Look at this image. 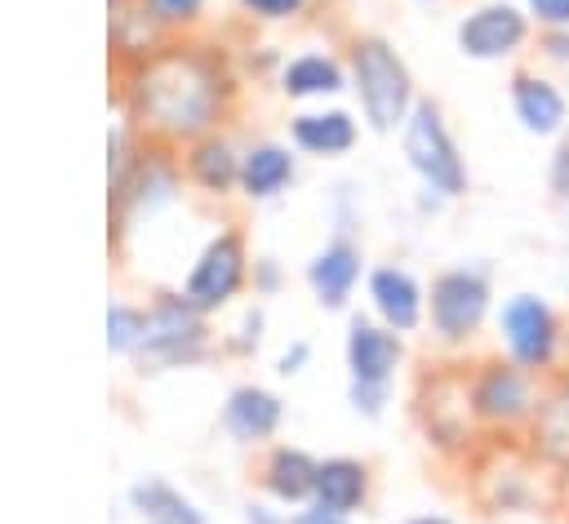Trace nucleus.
<instances>
[{
	"instance_id": "nucleus-35",
	"label": "nucleus",
	"mask_w": 569,
	"mask_h": 524,
	"mask_svg": "<svg viewBox=\"0 0 569 524\" xmlns=\"http://www.w3.org/2000/svg\"><path fill=\"white\" fill-rule=\"evenodd\" d=\"M293 524H351V515H333V511H320V506H302L293 515Z\"/></svg>"
},
{
	"instance_id": "nucleus-26",
	"label": "nucleus",
	"mask_w": 569,
	"mask_h": 524,
	"mask_svg": "<svg viewBox=\"0 0 569 524\" xmlns=\"http://www.w3.org/2000/svg\"><path fill=\"white\" fill-rule=\"evenodd\" d=\"M547 191H551V200L569 204V129L551 142V155H547Z\"/></svg>"
},
{
	"instance_id": "nucleus-23",
	"label": "nucleus",
	"mask_w": 569,
	"mask_h": 524,
	"mask_svg": "<svg viewBox=\"0 0 569 524\" xmlns=\"http://www.w3.org/2000/svg\"><path fill=\"white\" fill-rule=\"evenodd\" d=\"M178 191V173L169 160L151 155V160H138L133 173L124 178V187L116 191L120 204H129V213H151L156 204H169Z\"/></svg>"
},
{
	"instance_id": "nucleus-37",
	"label": "nucleus",
	"mask_w": 569,
	"mask_h": 524,
	"mask_svg": "<svg viewBox=\"0 0 569 524\" xmlns=\"http://www.w3.org/2000/svg\"><path fill=\"white\" fill-rule=\"evenodd\" d=\"M405 524H458L453 515H440V511H427V515H413V520H405Z\"/></svg>"
},
{
	"instance_id": "nucleus-27",
	"label": "nucleus",
	"mask_w": 569,
	"mask_h": 524,
	"mask_svg": "<svg viewBox=\"0 0 569 524\" xmlns=\"http://www.w3.org/2000/svg\"><path fill=\"white\" fill-rule=\"evenodd\" d=\"M533 49H538V62L551 67V71H569V27H547L533 36Z\"/></svg>"
},
{
	"instance_id": "nucleus-1",
	"label": "nucleus",
	"mask_w": 569,
	"mask_h": 524,
	"mask_svg": "<svg viewBox=\"0 0 569 524\" xmlns=\"http://www.w3.org/2000/svg\"><path fill=\"white\" fill-rule=\"evenodd\" d=\"M222 67L200 49H164L133 80V111L147 129L164 138H204L227 102Z\"/></svg>"
},
{
	"instance_id": "nucleus-16",
	"label": "nucleus",
	"mask_w": 569,
	"mask_h": 524,
	"mask_svg": "<svg viewBox=\"0 0 569 524\" xmlns=\"http://www.w3.org/2000/svg\"><path fill=\"white\" fill-rule=\"evenodd\" d=\"M218 422L236 444H267L284 422V400L258 382H240L227 391Z\"/></svg>"
},
{
	"instance_id": "nucleus-4",
	"label": "nucleus",
	"mask_w": 569,
	"mask_h": 524,
	"mask_svg": "<svg viewBox=\"0 0 569 524\" xmlns=\"http://www.w3.org/2000/svg\"><path fill=\"white\" fill-rule=\"evenodd\" d=\"M347 75L365 124L373 133H400L409 111L418 107V84L396 44L387 36H356L347 49Z\"/></svg>"
},
{
	"instance_id": "nucleus-10",
	"label": "nucleus",
	"mask_w": 569,
	"mask_h": 524,
	"mask_svg": "<svg viewBox=\"0 0 569 524\" xmlns=\"http://www.w3.org/2000/svg\"><path fill=\"white\" fill-rule=\"evenodd\" d=\"M556 471L542 466L520 440L502 444L489 453V462L480 466V502L493 515H520V511H538L542 506V480H551Z\"/></svg>"
},
{
	"instance_id": "nucleus-34",
	"label": "nucleus",
	"mask_w": 569,
	"mask_h": 524,
	"mask_svg": "<svg viewBox=\"0 0 569 524\" xmlns=\"http://www.w3.org/2000/svg\"><path fill=\"white\" fill-rule=\"evenodd\" d=\"M244 524H293L284 511H276V506H267V502H249L244 506Z\"/></svg>"
},
{
	"instance_id": "nucleus-5",
	"label": "nucleus",
	"mask_w": 569,
	"mask_h": 524,
	"mask_svg": "<svg viewBox=\"0 0 569 524\" xmlns=\"http://www.w3.org/2000/svg\"><path fill=\"white\" fill-rule=\"evenodd\" d=\"M542 377L511 364L507 355H485L467 369V404L476 417V431L498 444H525L529 422L538 413Z\"/></svg>"
},
{
	"instance_id": "nucleus-38",
	"label": "nucleus",
	"mask_w": 569,
	"mask_h": 524,
	"mask_svg": "<svg viewBox=\"0 0 569 524\" xmlns=\"http://www.w3.org/2000/svg\"><path fill=\"white\" fill-rule=\"evenodd\" d=\"M418 4H440V0H418Z\"/></svg>"
},
{
	"instance_id": "nucleus-28",
	"label": "nucleus",
	"mask_w": 569,
	"mask_h": 524,
	"mask_svg": "<svg viewBox=\"0 0 569 524\" xmlns=\"http://www.w3.org/2000/svg\"><path fill=\"white\" fill-rule=\"evenodd\" d=\"M240 9L249 18H262V22H289L307 9V0H240Z\"/></svg>"
},
{
	"instance_id": "nucleus-2",
	"label": "nucleus",
	"mask_w": 569,
	"mask_h": 524,
	"mask_svg": "<svg viewBox=\"0 0 569 524\" xmlns=\"http://www.w3.org/2000/svg\"><path fill=\"white\" fill-rule=\"evenodd\" d=\"M498 311V275L493 262H449L427 284V329L445 351H467Z\"/></svg>"
},
{
	"instance_id": "nucleus-6",
	"label": "nucleus",
	"mask_w": 569,
	"mask_h": 524,
	"mask_svg": "<svg viewBox=\"0 0 569 524\" xmlns=\"http://www.w3.org/2000/svg\"><path fill=\"white\" fill-rule=\"evenodd\" d=\"M342 360H347V404L369 422L382 417L391 404L396 373L405 364V333L378 324L373 315H351L342 337Z\"/></svg>"
},
{
	"instance_id": "nucleus-18",
	"label": "nucleus",
	"mask_w": 569,
	"mask_h": 524,
	"mask_svg": "<svg viewBox=\"0 0 569 524\" xmlns=\"http://www.w3.org/2000/svg\"><path fill=\"white\" fill-rule=\"evenodd\" d=\"M316 471H320V457H311L298 444H276L258 466V484L276 506H311Z\"/></svg>"
},
{
	"instance_id": "nucleus-25",
	"label": "nucleus",
	"mask_w": 569,
	"mask_h": 524,
	"mask_svg": "<svg viewBox=\"0 0 569 524\" xmlns=\"http://www.w3.org/2000/svg\"><path fill=\"white\" fill-rule=\"evenodd\" d=\"M138 337H142V311L116 302V306L107 311V346H111V351H133Z\"/></svg>"
},
{
	"instance_id": "nucleus-21",
	"label": "nucleus",
	"mask_w": 569,
	"mask_h": 524,
	"mask_svg": "<svg viewBox=\"0 0 569 524\" xmlns=\"http://www.w3.org/2000/svg\"><path fill=\"white\" fill-rule=\"evenodd\" d=\"M369 488H373V475L360 457H325L316 471L311 506L333 511V515H356V511H365Z\"/></svg>"
},
{
	"instance_id": "nucleus-29",
	"label": "nucleus",
	"mask_w": 569,
	"mask_h": 524,
	"mask_svg": "<svg viewBox=\"0 0 569 524\" xmlns=\"http://www.w3.org/2000/svg\"><path fill=\"white\" fill-rule=\"evenodd\" d=\"M520 4H525V13L533 18L538 31H547V27H569V0H520Z\"/></svg>"
},
{
	"instance_id": "nucleus-36",
	"label": "nucleus",
	"mask_w": 569,
	"mask_h": 524,
	"mask_svg": "<svg viewBox=\"0 0 569 524\" xmlns=\"http://www.w3.org/2000/svg\"><path fill=\"white\" fill-rule=\"evenodd\" d=\"M445 204H449V200H445V195H436V191H427V187H422V191H418V213H440V209H445Z\"/></svg>"
},
{
	"instance_id": "nucleus-33",
	"label": "nucleus",
	"mask_w": 569,
	"mask_h": 524,
	"mask_svg": "<svg viewBox=\"0 0 569 524\" xmlns=\"http://www.w3.org/2000/svg\"><path fill=\"white\" fill-rule=\"evenodd\" d=\"M280 284H284V275H280V262H276V258H258V262H253V289H258L262 298H271Z\"/></svg>"
},
{
	"instance_id": "nucleus-15",
	"label": "nucleus",
	"mask_w": 569,
	"mask_h": 524,
	"mask_svg": "<svg viewBox=\"0 0 569 524\" xmlns=\"http://www.w3.org/2000/svg\"><path fill=\"white\" fill-rule=\"evenodd\" d=\"M525 449H529L542 466H551L556 475H569V369L542 382L538 413H533V422H529Z\"/></svg>"
},
{
	"instance_id": "nucleus-22",
	"label": "nucleus",
	"mask_w": 569,
	"mask_h": 524,
	"mask_svg": "<svg viewBox=\"0 0 569 524\" xmlns=\"http://www.w3.org/2000/svg\"><path fill=\"white\" fill-rule=\"evenodd\" d=\"M187 178L209 191V195H227V191H240V151L218 138V133H204L191 142L187 151Z\"/></svg>"
},
{
	"instance_id": "nucleus-13",
	"label": "nucleus",
	"mask_w": 569,
	"mask_h": 524,
	"mask_svg": "<svg viewBox=\"0 0 569 524\" xmlns=\"http://www.w3.org/2000/svg\"><path fill=\"white\" fill-rule=\"evenodd\" d=\"M365 298H369V315L396 333H418L427 324V284L400 262L369 266Z\"/></svg>"
},
{
	"instance_id": "nucleus-20",
	"label": "nucleus",
	"mask_w": 569,
	"mask_h": 524,
	"mask_svg": "<svg viewBox=\"0 0 569 524\" xmlns=\"http://www.w3.org/2000/svg\"><path fill=\"white\" fill-rule=\"evenodd\" d=\"M298 155L284 142H253L240 151V195L244 200H276L293 187Z\"/></svg>"
},
{
	"instance_id": "nucleus-11",
	"label": "nucleus",
	"mask_w": 569,
	"mask_h": 524,
	"mask_svg": "<svg viewBox=\"0 0 569 524\" xmlns=\"http://www.w3.org/2000/svg\"><path fill=\"white\" fill-rule=\"evenodd\" d=\"M249 284V253H244V240L240 231H218L200 258L191 262L187 271V284H182V298L196 306V311H218L227 306L240 289Z\"/></svg>"
},
{
	"instance_id": "nucleus-30",
	"label": "nucleus",
	"mask_w": 569,
	"mask_h": 524,
	"mask_svg": "<svg viewBox=\"0 0 569 524\" xmlns=\"http://www.w3.org/2000/svg\"><path fill=\"white\" fill-rule=\"evenodd\" d=\"M142 4L151 9L156 22H191L204 9V0H142Z\"/></svg>"
},
{
	"instance_id": "nucleus-7",
	"label": "nucleus",
	"mask_w": 569,
	"mask_h": 524,
	"mask_svg": "<svg viewBox=\"0 0 569 524\" xmlns=\"http://www.w3.org/2000/svg\"><path fill=\"white\" fill-rule=\"evenodd\" d=\"M400 155L405 164L413 169V178L445 195L449 204L462 200L471 191V169H467V155L449 129V115L436 98H418V107L409 111L405 129H400Z\"/></svg>"
},
{
	"instance_id": "nucleus-3",
	"label": "nucleus",
	"mask_w": 569,
	"mask_h": 524,
	"mask_svg": "<svg viewBox=\"0 0 569 524\" xmlns=\"http://www.w3.org/2000/svg\"><path fill=\"white\" fill-rule=\"evenodd\" d=\"M493 337H498V355H507L511 364L529 369L542 382L569 369V320L551 298L533 289H516L498 302Z\"/></svg>"
},
{
	"instance_id": "nucleus-19",
	"label": "nucleus",
	"mask_w": 569,
	"mask_h": 524,
	"mask_svg": "<svg viewBox=\"0 0 569 524\" xmlns=\"http://www.w3.org/2000/svg\"><path fill=\"white\" fill-rule=\"evenodd\" d=\"M347 89H351L347 62H338L333 53L307 49V53H293L280 67V93L293 98V102H325V98H338Z\"/></svg>"
},
{
	"instance_id": "nucleus-12",
	"label": "nucleus",
	"mask_w": 569,
	"mask_h": 524,
	"mask_svg": "<svg viewBox=\"0 0 569 524\" xmlns=\"http://www.w3.org/2000/svg\"><path fill=\"white\" fill-rule=\"evenodd\" d=\"M507 107H511V120L520 124V133H529L538 142H556L569 129V93L542 67H529V62L511 67Z\"/></svg>"
},
{
	"instance_id": "nucleus-17",
	"label": "nucleus",
	"mask_w": 569,
	"mask_h": 524,
	"mask_svg": "<svg viewBox=\"0 0 569 524\" xmlns=\"http://www.w3.org/2000/svg\"><path fill=\"white\" fill-rule=\"evenodd\" d=\"M360 142V120L347 107H307L289 115V147L302 155L338 160Z\"/></svg>"
},
{
	"instance_id": "nucleus-31",
	"label": "nucleus",
	"mask_w": 569,
	"mask_h": 524,
	"mask_svg": "<svg viewBox=\"0 0 569 524\" xmlns=\"http://www.w3.org/2000/svg\"><path fill=\"white\" fill-rule=\"evenodd\" d=\"M262 311L258 306H249L244 311V320H240V329H236V337H231V351H240V355H253L258 351V342H262Z\"/></svg>"
},
{
	"instance_id": "nucleus-24",
	"label": "nucleus",
	"mask_w": 569,
	"mask_h": 524,
	"mask_svg": "<svg viewBox=\"0 0 569 524\" xmlns=\"http://www.w3.org/2000/svg\"><path fill=\"white\" fill-rule=\"evenodd\" d=\"M129 502L151 520V524H204L200 506H191L173 484L164 480H142L129 488Z\"/></svg>"
},
{
	"instance_id": "nucleus-8",
	"label": "nucleus",
	"mask_w": 569,
	"mask_h": 524,
	"mask_svg": "<svg viewBox=\"0 0 569 524\" xmlns=\"http://www.w3.org/2000/svg\"><path fill=\"white\" fill-rule=\"evenodd\" d=\"M533 18L520 0H476L453 22V44L467 62H520L533 49Z\"/></svg>"
},
{
	"instance_id": "nucleus-9",
	"label": "nucleus",
	"mask_w": 569,
	"mask_h": 524,
	"mask_svg": "<svg viewBox=\"0 0 569 524\" xmlns=\"http://www.w3.org/2000/svg\"><path fill=\"white\" fill-rule=\"evenodd\" d=\"M138 360L142 369H182L196 364L209 351V329L204 311H196L182 293H164L147 315H142V337H138Z\"/></svg>"
},
{
	"instance_id": "nucleus-32",
	"label": "nucleus",
	"mask_w": 569,
	"mask_h": 524,
	"mask_svg": "<svg viewBox=\"0 0 569 524\" xmlns=\"http://www.w3.org/2000/svg\"><path fill=\"white\" fill-rule=\"evenodd\" d=\"M307 364H311V342H307V337H293V342L280 351V360H276V373H280V377H298Z\"/></svg>"
},
{
	"instance_id": "nucleus-14",
	"label": "nucleus",
	"mask_w": 569,
	"mask_h": 524,
	"mask_svg": "<svg viewBox=\"0 0 569 524\" xmlns=\"http://www.w3.org/2000/svg\"><path fill=\"white\" fill-rule=\"evenodd\" d=\"M360 275H369L365 253L347 231H333V240H325V249H316L307 262V289L325 311H347Z\"/></svg>"
}]
</instances>
